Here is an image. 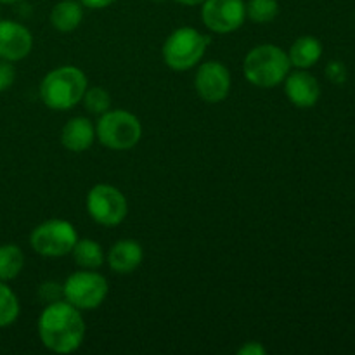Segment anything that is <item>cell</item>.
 I'll use <instances>...</instances> for the list:
<instances>
[{
    "label": "cell",
    "mask_w": 355,
    "mask_h": 355,
    "mask_svg": "<svg viewBox=\"0 0 355 355\" xmlns=\"http://www.w3.org/2000/svg\"><path fill=\"white\" fill-rule=\"evenodd\" d=\"M38 336L51 352L71 354L82 345L85 321L78 309L66 300L52 302L38 319Z\"/></svg>",
    "instance_id": "cell-1"
},
{
    "label": "cell",
    "mask_w": 355,
    "mask_h": 355,
    "mask_svg": "<svg viewBox=\"0 0 355 355\" xmlns=\"http://www.w3.org/2000/svg\"><path fill=\"white\" fill-rule=\"evenodd\" d=\"M87 76L76 66H61L44 76L40 83V99L51 110L66 111L83 99Z\"/></svg>",
    "instance_id": "cell-2"
},
{
    "label": "cell",
    "mask_w": 355,
    "mask_h": 355,
    "mask_svg": "<svg viewBox=\"0 0 355 355\" xmlns=\"http://www.w3.org/2000/svg\"><path fill=\"white\" fill-rule=\"evenodd\" d=\"M291 68L290 58L281 47L272 44L257 45L246 54L243 71L255 87L270 89L284 82Z\"/></svg>",
    "instance_id": "cell-3"
},
{
    "label": "cell",
    "mask_w": 355,
    "mask_h": 355,
    "mask_svg": "<svg viewBox=\"0 0 355 355\" xmlns=\"http://www.w3.org/2000/svg\"><path fill=\"white\" fill-rule=\"evenodd\" d=\"M210 38L200 33L196 28H177L163 45V59L173 71H187L203 59Z\"/></svg>",
    "instance_id": "cell-4"
},
{
    "label": "cell",
    "mask_w": 355,
    "mask_h": 355,
    "mask_svg": "<svg viewBox=\"0 0 355 355\" xmlns=\"http://www.w3.org/2000/svg\"><path fill=\"white\" fill-rule=\"evenodd\" d=\"M96 135L104 148L113 151H128L141 141L142 125L139 118L128 111L107 110L97 121Z\"/></svg>",
    "instance_id": "cell-5"
},
{
    "label": "cell",
    "mask_w": 355,
    "mask_h": 355,
    "mask_svg": "<svg viewBox=\"0 0 355 355\" xmlns=\"http://www.w3.org/2000/svg\"><path fill=\"white\" fill-rule=\"evenodd\" d=\"M110 284L103 274L82 269L73 272L62 284V298L78 311L97 309L107 297Z\"/></svg>",
    "instance_id": "cell-6"
},
{
    "label": "cell",
    "mask_w": 355,
    "mask_h": 355,
    "mask_svg": "<svg viewBox=\"0 0 355 355\" xmlns=\"http://www.w3.org/2000/svg\"><path fill=\"white\" fill-rule=\"evenodd\" d=\"M76 241H78L76 229L61 218H52L37 225L30 236L31 248L38 255L47 257V259H59V257L68 255Z\"/></svg>",
    "instance_id": "cell-7"
},
{
    "label": "cell",
    "mask_w": 355,
    "mask_h": 355,
    "mask_svg": "<svg viewBox=\"0 0 355 355\" xmlns=\"http://www.w3.org/2000/svg\"><path fill=\"white\" fill-rule=\"evenodd\" d=\"M87 211L99 225L114 227L127 217V198L120 189L110 184H97L87 194Z\"/></svg>",
    "instance_id": "cell-8"
},
{
    "label": "cell",
    "mask_w": 355,
    "mask_h": 355,
    "mask_svg": "<svg viewBox=\"0 0 355 355\" xmlns=\"http://www.w3.org/2000/svg\"><path fill=\"white\" fill-rule=\"evenodd\" d=\"M201 19L214 33H232L245 23L246 3L245 0H205Z\"/></svg>",
    "instance_id": "cell-9"
},
{
    "label": "cell",
    "mask_w": 355,
    "mask_h": 355,
    "mask_svg": "<svg viewBox=\"0 0 355 355\" xmlns=\"http://www.w3.org/2000/svg\"><path fill=\"white\" fill-rule=\"evenodd\" d=\"M194 87L205 103H220L231 92V73L222 62L207 61L198 68Z\"/></svg>",
    "instance_id": "cell-10"
},
{
    "label": "cell",
    "mask_w": 355,
    "mask_h": 355,
    "mask_svg": "<svg viewBox=\"0 0 355 355\" xmlns=\"http://www.w3.org/2000/svg\"><path fill=\"white\" fill-rule=\"evenodd\" d=\"M33 47V37L30 30L16 21H0V59L21 61L26 58Z\"/></svg>",
    "instance_id": "cell-11"
},
{
    "label": "cell",
    "mask_w": 355,
    "mask_h": 355,
    "mask_svg": "<svg viewBox=\"0 0 355 355\" xmlns=\"http://www.w3.org/2000/svg\"><path fill=\"white\" fill-rule=\"evenodd\" d=\"M284 92L286 97L295 104L297 107H307L315 106V103L321 97V85L315 80L314 75H311L305 69H298L295 73H288L284 78Z\"/></svg>",
    "instance_id": "cell-12"
},
{
    "label": "cell",
    "mask_w": 355,
    "mask_h": 355,
    "mask_svg": "<svg viewBox=\"0 0 355 355\" xmlns=\"http://www.w3.org/2000/svg\"><path fill=\"white\" fill-rule=\"evenodd\" d=\"M144 259V252L142 246L134 239H121L111 246L110 253H107V263L111 269L116 274H132Z\"/></svg>",
    "instance_id": "cell-13"
},
{
    "label": "cell",
    "mask_w": 355,
    "mask_h": 355,
    "mask_svg": "<svg viewBox=\"0 0 355 355\" xmlns=\"http://www.w3.org/2000/svg\"><path fill=\"white\" fill-rule=\"evenodd\" d=\"M94 139H96V128L89 118H71L61 130L62 148L73 153L87 151L94 144Z\"/></svg>",
    "instance_id": "cell-14"
},
{
    "label": "cell",
    "mask_w": 355,
    "mask_h": 355,
    "mask_svg": "<svg viewBox=\"0 0 355 355\" xmlns=\"http://www.w3.org/2000/svg\"><path fill=\"white\" fill-rule=\"evenodd\" d=\"M322 55V44L315 37L305 35V37L297 38L291 45L288 58H290L291 66L298 69H309L315 66V62Z\"/></svg>",
    "instance_id": "cell-15"
},
{
    "label": "cell",
    "mask_w": 355,
    "mask_h": 355,
    "mask_svg": "<svg viewBox=\"0 0 355 355\" xmlns=\"http://www.w3.org/2000/svg\"><path fill=\"white\" fill-rule=\"evenodd\" d=\"M78 0H61L51 12V23L58 31L68 33L76 30L83 19V9Z\"/></svg>",
    "instance_id": "cell-16"
},
{
    "label": "cell",
    "mask_w": 355,
    "mask_h": 355,
    "mask_svg": "<svg viewBox=\"0 0 355 355\" xmlns=\"http://www.w3.org/2000/svg\"><path fill=\"white\" fill-rule=\"evenodd\" d=\"M73 260L78 267L87 270L99 269L104 263V250L94 239H78L71 250Z\"/></svg>",
    "instance_id": "cell-17"
},
{
    "label": "cell",
    "mask_w": 355,
    "mask_h": 355,
    "mask_svg": "<svg viewBox=\"0 0 355 355\" xmlns=\"http://www.w3.org/2000/svg\"><path fill=\"white\" fill-rule=\"evenodd\" d=\"M24 267V253L16 245L0 246V281H10L19 276Z\"/></svg>",
    "instance_id": "cell-18"
},
{
    "label": "cell",
    "mask_w": 355,
    "mask_h": 355,
    "mask_svg": "<svg viewBox=\"0 0 355 355\" xmlns=\"http://www.w3.org/2000/svg\"><path fill=\"white\" fill-rule=\"evenodd\" d=\"M279 14L277 0H248L246 3V17L257 24H267L274 21Z\"/></svg>",
    "instance_id": "cell-19"
},
{
    "label": "cell",
    "mask_w": 355,
    "mask_h": 355,
    "mask_svg": "<svg viewBox=\"0 0 355 355\" xmlns=\"http://www.w3.org/2000/svg\"><path fill=\"white\" fill-rule=\"evenodd\" d=\"M19 315V302L14 291L0 281V328L10 326Z\"/></svg>",
    "instance_id": "cell-20"
},
{
    "label": "cell",
    "mask_w": 355,
    "mask_h": 355,
    "mask_svg": "<svg viewBox=\"0 0 355 355\" xmlns=\"http://www.w3.org/2000/svg\"><path fill=\"white\" fill-rule=\"evenodd\" d=\"M83 103L89 113L103 114L111 107V97L106 89L103 87H87L85 94H83Z\"/></svg>",
    "instance_id": "cell-21"
},
{
    "label": "cell",
    "mask_w": 355,
    "mask_h": 355,
    "mask_svg": "<svg viewBox=\"0 0 355 355\" xmlns=\"http://www.w3.org/2000/svg\"><path fill=\"white\" fill-rule=\"evenodd\" d=\"M38 295L44 302L52 304V302H58L62 298V286L58 283H44L38 290Z\"/></svg>",
    "instance_id": "cell-22"
},
{
    "label": "cell",
    "mask_w": 355,
    "mask_h": 355,
    "mask_svg": "<svg viewBox=\"0 0 355 355\" xmlns=\"http://www.w3.org/2000/svg\"><path fill=\"white\" fill-rule=\"evenodd\" d=\"M14 78H16V69L10 64V61H6V59H0V92L9 89L14 83Z\"/></svg>",
    "instance_id": "cell-23"
},
{
    "label": "cell",
    "mask_w": 355,
    "mask_h": 355,
    "mask_svg": "<svg viewBox=\"0 0 355 355\" xmlns=\"http://www.w3.org/2000/svg\"><path fill=\"white\" fill-rule=\"evenodd\" d=\"M326 76L333 83H343L347 80V68L342 61H331L326 66Z\"/></svg>",
    "instance_id": "cell-24"
},
{
    "label": "cell",
    "mask_w": 355,
    "mask_h": 355,
    "mask_svg": "<svg viewBox=\"0 0 355 355\" xmlns=\"http://www.w3.org/2000/svg\"><path fill=\"white\" fill-rule=\"evenodd\" d=\"M267 350L262 343L259 342H248L238 350V355H266Z\"/></svg>",
    "instance_id": "cell-25"
},
{
    "label": "cell",
    "mask_w": 355,
    "mask_h": 355,
    "mask_svg": "<svg viewBox=\"0 0 355 355\" xmlns=\"http://www.w3.org/2000/svg\"><path fill=\"white\" fill-rule=\"evenodd\" d=\"M78 2L83 7H89V9H104V7H110L116 0H78Z\"/></svg>",
    "instance_id": "cell-26"
},
{
    "label": "cell",
    "mask_w": 355,
    "mask_h": 355,
    "mask_svg": "<svg viewBox=\"0 0 355 355\" xmlns=\"http://www.w3.org/2000/svg\"><path fill=\"white\" fill-rule=\"evenodd\" d=\"M175 2L182 3V6H201L205 0H175Z\"/></svg>",
    "instance_id": "cell-27"
},
{
    "label": "cell",
    "mask_w": 355,
    "mask_h": 355,
    "mask_svg": "<svg viewBox=\"0 0 355 355\" xmlns=\"http://www.w3.org/2000/svg\"><path fill=\"white\" fill-rule=\"evenodd\" d=\"M19 2V0H0V3H16Z\"/></svg>",
    "instance_id": "cell-28"
}]
</instances>
